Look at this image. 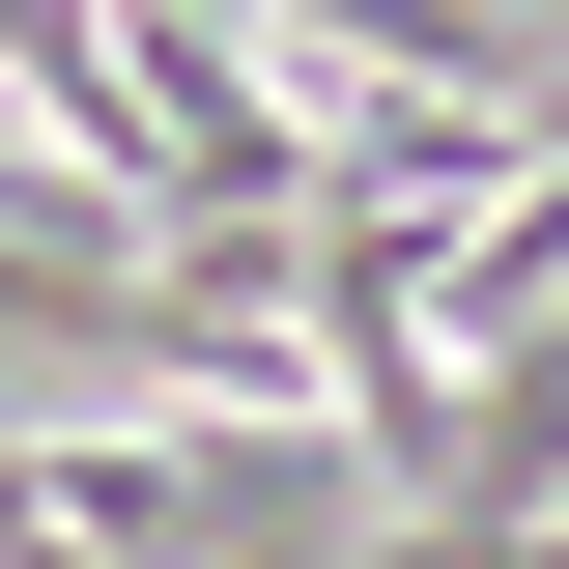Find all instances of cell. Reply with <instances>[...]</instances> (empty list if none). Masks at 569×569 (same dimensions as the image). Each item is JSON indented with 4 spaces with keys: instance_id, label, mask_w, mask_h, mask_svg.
Segmentation results:
<instances>
[{
    "instance_id": "cell-1",
    "label": "cell",
    "mask_w": 569,
    "mask_h": 569,
    "mask_svg": "<svg viewBox=\"0 0 569 569\" xmlns=\"http://www.w3.org/2000/svg\"><path fill=\"white\" fill-rule=\"evenodd\" d=\"M541 29H569V0H541Z\"/></svg>"
}]
</instances>
